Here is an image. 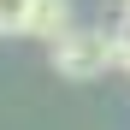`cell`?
Wrapping results in <instances>:
<instances>
[{"label":"cell","mask_w":130,"mask_h":130,"mask_svg":"<svg viewBox=\"0 0 130 130\" xmlns=\"http://www.w3.org/2000/svg\"><path fill=\"white\" fill-rule=\"evenodd\" d=\"M30 12H36V0H0V36H24Z\"/></svg>","instance_id":"obj_3"},{"label":"cell","mask_w":130,"mask_h":130,"mask_svg":"<svg viewBox=\"0 0 130 130\" xmlns=\"http://www.w3.org/2000/svg\"><path fill=\"white\" fill-rule=\"evenodd\" d=\"M47 59L65 83H95L118 65V41H112V30H65L47 47Z\"/></svg>","instance_id":"obj_1"},{"label":"cell","mask_w":130,"mask_h":130,"mask_svg":"<svg viewBox=\"0 0 130 130\" xmlns=\"http://www.w3.org/2000/svg\"><path fill=\"white\" fill-rule=\"evenodd\" d=\"M112 41H118V65L130 71V24H124V30H112Z\"/></svg>","instance_id":"obj_4"},{"label":"cell","mask_w":130,"mask_h":130,"mask_svg":"<svg viewBox=\"0 0 130 130\" xmlns=\"http://www.w3.org/2000/svg\"><path fill=\"white\" fill-rule=\"evenodd\" d=\"M124 24H130V0H124Z\"/></svg>","instance_id":"obj_5"},{"label":"cell","mask_w":130,"mask_h":130,"mask_svg":"<svg viewBox=\"0 0 130 130\" xmlns=\"http://www.w3.org/2000/svg\"><path fill=\"white\" fill-rule=\"evenodd\" d=\"M65 30H71V0H36V12H30V30H24V36H36V41H47V47H53Z\"/></svg>","instance_id":"obj_2"}]
</instances>
